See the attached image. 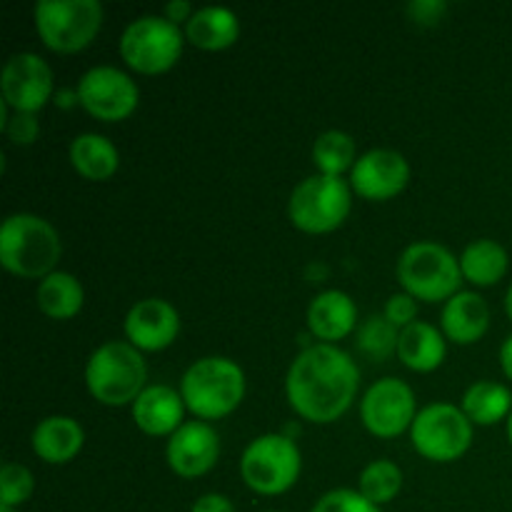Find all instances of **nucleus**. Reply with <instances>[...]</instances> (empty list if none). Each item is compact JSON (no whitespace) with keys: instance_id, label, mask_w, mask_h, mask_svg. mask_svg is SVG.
<instances>
[{"instance_id":"obj_36","label":"nucleus","mask_w":512,"mask_h":512,"mask_svg":"<svg viewBox=\"0 0 512 512\" xmlns=\"http://www.w3.org/2000/svg\"><path fill=\"white\" fill-rule=\"evenodd\" d=\"M193 13L195 10L190 8L188 0H170V3L165 5V18L173 20L175 25H178L180 20H185V23H188V20L193 18Z\"/></svg>"},{"instance_id":"obj_35","label":"nucleus","mask_w":512,"mask_h":512,"mask_svg":"<svg viewBox=\"0 0 512 512\" xmlns=\"http://www.w3.org/2000/svg\"><path fill=\"white\" fill-rule=\"evenodd\" d=\"M445 3H435V0H415L410 3V13L415 15V20H423V23H435V20L443 15Z\"/></svg>"},{"instance_id":"obj_16","label":"nucleus","mask_w":512,"mask_h":512,"mask_svg":"<svg viewBox=\"0 0 512 512\" xmlns=\"http://www.w3.org/2000/svg\"><path fill=\"white\" fill-rule=\"evenodd\" d=\"M180 315L168 300H138L125 315V335L138 350H163L178 338Z\"/></svg>"},{"instance_id":"obj_39","label":"nucleus","mask_w":512,"mask_h":512,"mask_svg":"<svg viewBox=\"0 0 512 512\" xmlns=\"http://www.w3.org/2000/svg\"><path fill=\"white\" fill-rule=\"evenodd\" d=\"M508 438H510V443H512V413H510V420H508Z\"/></svg>"},{"instance_id":"obj_23","label":"nucleus","mask_w":512,"mask_h":512,"mask_svg":"<svg viewBox=\"0 0 512 512\" xmlns=\"http://www.w3.org/2000/svg\"><path fill=\"white\" fill-rule=\"evenodd\" d=\"M35 300H38V308L43 310L48 318L55 320H68L75 313H80L85 300L83 283L75 278L73 273H65V270H55V273L45 275L40 280L38 290H35Z\"/></svg>"},{"instance_id":"obj_12","label":"nucleus","mask_w":512,"mask_h":512,"mask_svg":"<svg viewBox=\"0 0 512 512\" xmlns=\"http://www.w3.org/2000/svg\"><path fill=\"white\" fill-rule=\"evenodd\" d=\"M415 415L413 388L400 378L378 380L360 400L363 425L378 438H395L405 428H413Z\"/></svg>"},{"instance_id":"obj_28","label":"nucleus","mask_w":512,"mask_h":512,"mask_svg":"<svg viewBox=\"0 0 512 512\" xmlns=\"http://www.w3.org/2000/svg\"><path fill=\"white\" fill-rule=\"evenodd\" d=\"M403 488V470L393 460H373L360 473V493L375 505H385Z\"/></svg>"},{"instance_id":"obj_8","label":"nucleus","mask_w":512,"mask_h":512,"mask_svg":"<svg viewBox=\"0 0 512 512\" xmlns=\"http://www.w3.org/2000/svg\"><path fill=\"white\" fill-rule=\"evenodd\" d=\"M353 205L348 180L338 175L315 173L295 185L288 213L295 228L305 233H330L345 223Z\"/></svg>"},{"instance_id":"obj_24","label":"nucleus","mask_w":512,"mask_h":512,"mask_svg":"<svg viewBox=\"0 0 512 512\" xmlns=\"http://www.w3.org/2000/svg\"><path fill=\"white\" fill-rule=\"evenodd\" d=\"M70 163L83 178L105 180L118 170L120 155L113 140L100 133H83L70 143Z\"/></svg>"},{"instance_id":"obj_9","label":"nucleus","mask_w":512,"mask_h":512,"mask_svg":"<svg viewBox=\"0 0 512 512\" xmlns=\"http://www.w3.org/2000/svg\"><path fill=\"white\" fill-rule=\"evenodd\" d=\"M180 25L165 15H140L120 35V55L138 73H163L178 63L183 53Z\"/></svg>"},{"instance_id":"obj_19","label":"nucleus","mask_w":512,"mask_h":512,"mask_svg":"<svg viewBox=\"0 0 512 512\" xmlns=\"http://www.w3.org/2000/svg\"><path fill=\"white\" fill-rule=\"evenodd\" d=\"M355 323H358V308H355V300L343 290H323L315 295L308 308L310 333L330 345L353 333Z\"/></svg>"},{"instance_id":"obj_21","label":"nucleus","mask_w":512,"mask_h":512,"mask_svg":"<svg viewBox=\"0 0 512 512\" xmlns=\"http://www.w3.org/2000/svg\"><path fill=\"white\" fill-rule=\"evenodd\" d=\"M185 35L193 45L205 50H220L228 48L238 40L240 35V20L225 5H205V8L195 10L193 18L185 23Z\"/></svg>"},{"instance_id":"obj_25","label":"nucleus","mask_w":512,"mask_h":512,"mask_svg":"<svg viewBox=\"0 0 512 512\" xmlns=\"http://www.w3.org/2000/svg\"><path fill=\"white\" fill-rule=\"evenodd\" d=\"M463 278L475 285H495L508 273V250L490 238L473 240L460 255Z\"/></svg>"},{"instance_id":"obj_6","label":"nucleus","mask_w":512,"mask_h":512,"mask_svg":"<svg viewBox=\"0 0 512 512\" xmlns=\"http://www.w3.org/2000/svg\"><path fill=\"white\" fill-rule=\"evenodd\" d=\"M33 20L40 40L50 50L75 53L98 35L103 5L98 0H38Z\"/></svg>"},{"instance_id":"obj_4","label":"nucleus","mask_w":512,"mask_h":512,"mask_svg":"<svg viewBox=\"0 0 512 512\" xmlns=\"http://www.w3.org/2000/svg\"><path fill=\"white\" fill-rule=\"evenodd\" d=\"M148 365L135 345L110 340L93 350L85 365V383L90 395L105 405L135 403L145 390Z\"/></svg>"},{"instance_id":"obj_31","label":"nucleus","mask_w":512,"mask_h":512,"mask_svg":"<svg viewBox=\"0 0 512 512\" xmlns=\"http://www.w3.org/2000/svg\"><path fill=\"white\" fill-rule=\"evenodd\" d=\"M310 512H383L380 505L370 503L360 490L338 488L325 493Z\"/></svg>"},{"instance_id":"obj_17","label":"nucleus","mask_w":512,"mask_h":512,"mask_svg":"<svg viewBox=\"0 0 512 512\" xmlns=\"http://www.w3.org/2000/svg\"><path fill=\"white\" fill-rule=\"evenodd\" d=\"M185 400L170 385H148L133 403V420L148 435H173L183 425Z\"/></svg>"},{"instance_id":"obj_40","label":"nucleus","mask_w":512,"mask_h":512,"mask_svg":"<svg viewBox=\"0 0 512 512\" xmlns=\"http://www.w3.org/2000/svg\"><path fill=\"white\" fill-rule=\"evenodd\" d=\"M0 512H15V508H8V505H0Z\"/></svg>"},{"instance_id":"obj_18","label":"nucleus","mask_w":512,"mask_h":512,"mask_svg":"<svg viewBox=\"0 0 512 512\" xmlns=\"http://www.w3.org/2000/svg\"><path fill=\"white\" fill-rule=\"evenodd\" d=\"M440 325H443L445 338L460 345H470L488 333L490 308L480 293L460 290L445 303Z\"/></svg>"},{"instance_id":"obj_13","label":"nucleus","mask_w":512,"mask_h":512,"mask_svg":"<svg viewBox=\"0 0 512 512\" xmlns=\"http://www.w3.org/2000/svg\"><path fill=\"white\" fill-rule=\"evenodd\" d=\"M3 100L18 113H38L53 95V70L40 55H10L0 78Z\"/></svg>"},{"instance_id":"obj_20","label":"nucleus","mask_w":512,"mask_h":512,"mask_svg":"<svg viewBox=\"0 0 512 512\" xmlns=\"http://www.w3.org/2000/svg\"><path fill=\"white\" fill-rule=\"evenodd\" d=\"M30 443L40 460L50 465H63L80 453L85 433L78 420L68 418V415H50L35 425Z\"/></svg>"},{"instance_id":"obj_7","label":"nucleus","mask_w":512,"mask_h":512,"mask_svg":"<svg viewBox=\"0 0 512 512\" xmlns=\"http://www.w3.org/2000/svg\"><path fill=\"white\" fill-rule=\"evenodd\" d=\"M303 458L293 438L268 433L255 438L240 458V475L245 485L260 495H280L298 480Z\"/></svg>"},{"instance_id":"obj_5","label":"nucleus","mask_w":512,"mask_h":512,"mask_svg":"<svg viewBox=\"0 0 512 512\" xmlns=\"http://www.w3.org/2000/svg\"><path fill=\"white\" fill-rule=\"evenodd\" d=\"M398 280L405 293L425 303H448L455 293H460L463 270L460 260L445 245L433 240H420L408 245L398 260Z\"/></svg>"},{"instance_id":"obj_29","label":"nucleus","mask_w":512,"mask_h":512,"mask_svg":"<svg viewBox=\"0 0 512 512\" xmlns=\"http://www.w3.org/2000/svg\"><path fill=\"white\" fill-rule=\"evenodd\" d=\"M398 328L390 323L385 315H370L358 330V345L360 353L370 360H388L390 355L398 353Z\"/></svg>"},{"instance_id":"obj_1","label":"nucleus","mask_w":512,"mask_h":512,"mask_svg":"<svg viewBox=\"0 0 512 512\" xmlns=\"http://www.w3.org/2000/svg\"><path fill=\"white\" fill-rule=\"evenodd\" d=\"M360 370L353 355L338 345L315 343L300 350L285 380V393L300 418L333 423L353 405Z\"/></svg>"},{"instance_id":"obj_14","label":"nucleus","mask_w":512,"mask_h":512,"mask_svg":"<svg viewBox=\"0 0 512 512\" xmlns=\"http://www.w3.org/2000/svg\"><path fill=\"white\" fill-rule=\"evenodd\" d=\"M410 180V165L403 153L390 148H375L360 155L350 173L355 193L368 200H388L405 190Z\"/></svg>"},{"instance_id":"obj_34","label":"nucleus","mask_w":512,"mask_h":512,"mask_svg":"<svg viewBox=\"0 0 512 512\" xmlns=\"http://www.w3.org/2000/svg\"><path fill=\"white\" fill-rule=\"evenodd\" d=\"M190 512H235V505L230 503L225 495L208 493V495H200V498L195 500L193 510Z\"/></svg>"},{"instance_id":"obj_27","label":"nucleus","mask_w":512,"mask_h":512,"mask_svg":"<svg viewBox=\"0 0 512 512\" xmlns=\"http://www.w3.org/2000/svg\"><path fill=\"white\" fill-rule=\"evenodd\" d=\"M313 160L323 175H343L355 165V140L343 130H328L318 135L313 145Z\"/></svg>"},{"instance_id":"obj_38","label":"nucleus","mask_w":512,"mask_h":512,"mask_svg":"<svg viewBox=\"0 0 512 512\" xmlns=\"http://www.w3.org/2000/svg\"><path fill=\"white\" fill-rule=\"evenodd\" d=\"M505 308H508V315L512 318V285H510L508 295H505Z\"/></svg>"},{"instance_id":"obj_3","label":"nucleus","mask_w":512,"mask_h":512,"mask_svg":"<svg viewBox=\"0 0 512 512\" xmlns=\"http://www.w3.org/2000/svg\"><path fill=\"white\" fill-rule=\"evenodd\" d=\"M185 408L200 420H215L233 413L245 398V373L235 360L223 355L200 358L180 380Z\"/></svg>"},{"instance_id":"obj_32","label":"nucleus","mask_w":512,"mask_h":512,"mask_svg":"<svg viewBox=\"0 0 512 512\" xmlns=\"http://www.w3.org/2000/svg\"><path fill=\"white\" fill-rule=\"evenodd\" d=\"M385 318L395 325V328H408L410 323H415V315H418V300L410 293H395L390 295V300L385 303Z\"/></svg>"},{"instance_id":"obj_11","label":"nucleus","mask_w":512,"mask_h":512,"mask_svg":"<svg viewBox=\"0 0 512 512\" xmlns=\"http://www.w3.org/2000/svg\"><path fill=\"white\" fill-rule=\"evenodd\" d=\"M138 85L125 70L115 65H95L78 83V100L90 115L115 123L138 108Z\"/></svg>"},{"instance_id":"obj_30","label":"nucleus","mask_w":512,"mask_h":512,"mask_svg":"<svg viewBox=\"0 0 512 512\" xmlns=\"http://www.w3.org/2000/svg\"><path fill=\"white\" fill-rule=\"evenodd\" d=\"M35 490L33 473L20 463H5L0 470V505L18 508Z\"/></svg>"},{"instance_id":"obj_15","label":"nucleus","mask_w":512,"mask_h":512,"mask_svg":"<svg viewBox=\"0 0 512 512\" xmlns=\"http://www.w3.org/2000/svg\"><path fill=\"white\" fill-rule=\"evenodd\" d=\"M165 455L180 478H198L218 463L220 438L203 420H188L170 435Z\"/></svg>"},{"instance_id":"obj_26","label":"nucleus","mask_w":512,"mask_h":512,"mask_svg":"<svg viewBox=\"0 0 512 512\" xmlns=\"http://www.w3.org/2000/svg\"><path fill=\"white\" fill-rule=\"evenodd\" d=\"M512 395L505 385L490 383V380H480V383L470 385L463 395V413L468 415L473 423L480 425H495L503 420L505 415L512 413Z\"/></svg>"},{"instance_id":"obj_37","label":"nucleus","mask_w":512,"mask_h":512,"mask_svg":"<svg viewBox=\"0 0 512 512\" xmlns=\"http://www.w3.org/2000/svg\"><path fill=\"white\" fill-rule=\"evenodd\" d=\"M500 365H503V373L512 380V333L500 345Z\"/></svg>"},{"instance_id":"obj_22","label":"nucleus","mask_w":512,"mask_h":512,"mask_svg":"<svg viewBox=\"0 0 512 512\" xmlns=\"http://www.w3.org/2000/svg\"><path fill=\"white\" fill-rule=\"evenodd\" d=\"M445 335L425 320H415L400 330L398 355L408 368L430 373L445 360Z\"/></svg>"},{"instance_id":"obj_2","label":"nucleus","mask_w":512,"mask_h":512,"mask_svg":"<svg viewBox=\"0 0 512 512\" xmlns=\"http://www.w3.org/2000/svg\"><path fill=\"white\" fill-rule=\"evenodd\" d=\"M63 243L53 225L33 213H15L0 228V263L20 278H40L55 273Z\"/></svg>"},{"instance_id":"obj_33","label":"nucleus","mask_w":512,"mask_h":512,"mask_svg":"<svg viewBox=\"0 0 512 512\" xmlns=\"http://www.w3.org/2000/svg\"><path fill=\"white\" fill-rule=\"evenodd\" d=\"M3 128L15 145H30L40 133V125H38V118H35V113H18V110H13V115L5 120Z\"/></svg>"},{"instance_id":"obj_10","label":"nucleus","mask_w":512,"mask_h":512,"mask_svg":"<svg viewBox=\"0 0 512 512\" xmlns=\"http://www.w3.org/2000/svg\"><path fill=\"white\" fill-rule=\"evenodd\" d=\"M410 440L423 458L450 463L473 443V420L458 405L433 403L415 415Z\"/></svg>"}]
</instances>
